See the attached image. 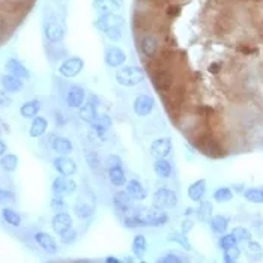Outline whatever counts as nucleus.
Segmentation results:
<instances>
[{
  "mask_svg": "<svg viewBox=\"0 0 263 263\" xmlns=\"http://www.w3.org/2000/svg\"><path fill=\"white\" fill-rule=\"evenodd\" d=\"M114 79H116V83L119 86L134 88V86H139L140 83L145 82L146 74H145L143 68H140L137 65H131V67L117 68V71L114 74Z\"/></svg>",
  "mask_w": 263,
  "mask_h": 263,
  "instance_id": "obj_1",
  "label": "nucleus"
},
{
  "mask_svg": "<svg viewBox=\"0 0 263 263\" xmlns=\"http://www.w3.org/2000/svg\"><path fill=\"white\" fill-rule=\"evenodd\" d=\"M177 205V194L172 188L161 186L152 194V208L157 209H173Z\"/></svg>",
  "mask_w": 263,
  "mask_h": 263,
  "instance_id": "obj_2",
  "label": "nucleus"
},
{
  "mask_svg": "<svg viewBox=\"0 0 263 263\" xmlns=\"http://www.w3.org/2000/svg\"><path fill=\"white\" fill-rule=\"evenodd\" d=\"M93 24L99 32L107 33L114 29H122L125 26V18L119 14H101Z\"/></svg>",
  "mask_w": 263,
  "mask_h": 263,
  "instance_id": "obj_3",
  "label": "nucleus"
},
{
  "mask_svg": "<svg viewBox=\"0 0 263 263\" xmlns=\"http://www.w3.org/2000/svg\"><path fill=\"white\" fill-rule=\"evenodd\" d=\"M139 51L145 59H154L160 51V39L157 35L146 33L139 39Z\"/></svg>",
  "mask_w": 263,
  "mask_h": 263,
  "instance_id": "obj_4",
  "label": "nucleus"
},
{
  "mask_svg": "<svg viewBox=\"0 0 263 263\" xmlns=\"http://www.w3.org/2000/svg\"><path fill=\"white\" fill-rule=\"evenodd\" d=\"M85 68V62L82 57L79 56H73V57H68L65 59L60 67H59V76L65 77V79H74L77 77Z\"/></svg>",
  "mask_w": 263,
  "mask_h": 263,
  "instance_id": "obj_5",
  "label": "nucleus"
},
{
  "mask_svg": "<svg viewBox=\"0 0 263 263\" xmlns=\"http://www.w3.org/2000/svg\"><path fill=\"white\" fill-rule=\"evenodd\" d=\"M77 189V182L74 179H71V176H62L59 175L54 177L53 183H51V191L54 195H70L73 192H76Z\"/></svg>",
  "mask_w": 263,
  "mask_h": 263,
  "instance_id": "obj_6",
  "label": "nucleus"
},
{
  "mask_svg": "<svg viewBox=\"0 0 263 263\" xmlns=\"http://www.w3.org/2000/svg\"><path fill=\"white\" fill-rule=\"evenodd\" d=\"M155 108V99L154 96L148 95V93H140L136 96L134 102H133V110L139 117H146L149 116Z\"/></svg>",
  "mask_w": 263,
  "mask_h": 263,
  "instance_id": "obj_7",
  "label": "nucleus"
},
{
  "mask_svg": "<svg viewBox=\"0 0 263 263\" xmlns=\"http://www.w3.org/2000/svg\"><path fill=\"white\" fill-rule=\"evenodd\" d=\"M173 149V142L170 137H160V139H155L152 143H151V148H149V154L152 158L158 160V158H166L169 157V154L172 152Z\"/></svg>",
  "mask_w": 263,
  "mask_h": 263,
  "instance_id": "obj_8",
  "label": "nucleus"
},
{
  "mask_svg": "<svg viewBox=\"0 0 263 263\" xmlns=\"http://www.w3.org/2000/svg\"><path fill=\"white\" fill-rule=\"evenodd\" d=\"M104 60L110 68H120L126 62V53L117 45H108L104 53Z\"/></svg>",
  "mask_w": 263,
  "mask_h": 263,
  "instance_id": "obj_9",
  "label": "nucleus"
},
{
  "mask_svg": "<svg viewBox=\"0 0 263 263\" xmlns=\"http://www.w3.org/2000/svg\"><path fill=\"white\" fill-rule=\"evenodd\" d=\"M110 128H111V117L107 114H98V117L90 123V133L98 140H107Z\"/></svg>",
  "mask_w": 263,
  "mask_h": 263,
  "instance_id": "obj_10",
  "label": "nucleus"
},
{
  "mask_svg": "<svg viewBox=\"0 0 263 263\" xmlns=\"http://www.w3.org/2000/svg\"><path fill=\"white\" fill-rule=\"evenodd\" d=\"M53 167L59 175L62 176H73L76 175L79 170L77 163L73 158H70V155H57L53 160Z\"/></svg>",
  "mask_w": 263,
  "mask_h": 263,
  "instance_id": "obj_11",
  "label": "nucleus"
},
{
  "mask_svg": "<svg viewBox=\"0 0 263 263\" xmlns=\"http://www.w3.org/2000/svg\"><path fill=\"white\" fill-rule=\"evenodd\" d=\"M152 83L154 88L158 92H164L169 90L173 85V74L169 68H160L158 71H155L152 74Z\"/></svg>",
  "mask_w": 263,
  "mask_h": 263,
  "instance_id": "obj_12",
  "label": "nucleus"
},
{
  "mask_svg": "<svg viewBox=\"0 0 263 263\" xmlns=\"http://www.w3.org/2000/svg\"><path fill=\"white\" fill-rule=\"evenodd\" d=\"M133 203H134V200L129 197V194L126 191H116L113 194V208L120 215H126L134 208Z\"/></svg>",
  "mask_w": 263,
  "mask_h": 263,
  "instance_id": "obj_13",
  "label": "nucleus"
},
{
  "mask_svg": "<svg viewBox=\"0 0 263 263\" xmlns=\"http://www.w3.org/2000/svg\"><path fill=\"white\" fill-rule=\"evenodd\" d=\"M65 101L70 108H80L86 101V90L80 85H73L67 92Z\"/></svg>",
  "mask_w": 263,
  "mask_h": 263,
  "instance_id": "obj_14",
  "label": "nucleus"
},
{
  "mask_svg": "<svg viewBox=\"0 0 263 263\" xmlns=\"http://www.w3.org/2000/svg\"><path fill=\"white\" fill-rule=\"evenodd\" d=\"M44 35L50 44H59L65 38V29L57 21H48L44 26Z\"/></svg>",
  "mask_w": 263,
  "mask_h": 263,
  "instance_id": "obj_15",
  "label": "nucleus"
},
{
  "mask_svg": "<svg viewBox=\"0 0 263 263\" xmlns=\"http://www.w3.org/2000/svg\"><path fill=\"white\" fill-rule=\"evenodd\" d=\"M35 242L47 254H50V256H54L59 251V245H57L56 239L50 233H47V232H38V233H35Z\"/></svg>",
  "mask_w": 263,
  "mask_h": 263,
  "instance_id": "obj_16",
  "label": "nucleus"
},
{
  "mask_svg": "<svg viewBox=\"0 0 263 263\" xmlns=\"http://www.w3.org/2000/svg\"><path fill=\"white\" fill-rule=\"evenodd\" d=\"M71 227H73V218L68 212H65V211L54 212V217L51 218V229L54 230V233L62 235L63 232H67Z\"/></svg>",
  "mask_w": 263,
  "mask_h": 263,
  "instance_id": "obj_17",
  "label": "nucleus"
},
{
  "mask_svg": "<svg viewBox=\"0 0 263 263\" xmlns=\"http://www.w3.org/2000/svg\"><path fill=\"white\" fill-rule=\"evenodd\" d=\"M125 191L134 202H143L148 197V189L142 185L139 179H129L125 185Z\"/></svg>",
  "mask_w": 263,
  "mask_h": 263,
  "instance_id": "obj_18",
  "label": "nucleus"
},
{
  "mask_svg": "<svg viewBox=\"0 0 263 263\" xmlns=\"http://www.w3.org/2000/svg\"><path fill=\"white\" fill-rule=\"evenodd\" d=\"M107 175H108L110 183H111L113 186L122 188V186H125L126 182H128L126 175H125V170H123V167H122V163L108 166V167H107Z\"/></svg>",
  "mask_w": 263,
  "mask_h": 263,
  "instance_id": "obj_19",
  "label": "nucleus"
},
{
  "mask_svg": "<svg viewBox=\"0 0 263 263\" xmlns=\"http://www.w3.org/2000/svg\"><path fill=\"white\" fill-rule=\"evenodd\" d=\"M51 149L57 154V155H71L74 152V145L70 139L62 137V136H54L51 139L50 143Z\"/></svg>",
  "mask_w": 263,
  "mask_h": 263,
  "instance_id": "obj_20",
  "label": "nucleus"
},
{
  "mask_svg": "<svg viewBox=\"0 0 263 263\" xmlns=\"http://www.w3.org/2000/svg\"><path fill=\"white\" fill-rule=\"evenodd\" d=\"M206 189H208V185H206V180L205 179H199L195 182H192L188 189H186V195L191 202H195V203H200L206 194Z\"/></svg>",
  "mask_w": 263,
  "mask_h": 263,
  "instance_id": "obj_21",
  "label": "nucleus"
},
{
  "mask_svg": "<svg viewBox=\"0 0 263 263\" xmlns=\"http://www.w3.org/2000/svg\"><path fill=\"white\" fill-rule=\"evenodd\" d=\"M5 70L8 74H12V76H17L23 80H29L30 79V71L18 60V59H8L6 60V65H5Z\"/></svg>",
  "mask_w": 263,
  "mask_h": 263,
  "instance_id": "obj_22",
  "label": "nucleus"
},
{
  "mask_svg": "<svg viewBox=\"0 0 263 263\" xmlns=\"http://www.w3.org/2000/svg\"><path fill=\"white\" fill-rule=\"evenodd\" d=\"M0 83H2V88L5 89L8 93H18V92H21L23 88H24L23 79H20L17 76H12V74L2 76Z\"/></svg>",
  "mask_w": 263,
  "mask_h": 263,
  "instance_id": "obj_23",
  "label": "nucleus"
},
{
  "mask_svg": "<svg viewBox=\"0 0 263 263\" xmlns=\"http://www.w3.org/2000/svg\"><path fill=\"white\" fill-rule=\"evenodd\" d=\"M92 6L99 14H116L120 9L119 0H93Z\"/></svg>",
  "mask_w": 263,
  "mask_h": 263,
  "instance_id": "obj_24",
  "label": "nucleus"
},
{
  "mask_svg": "<svg viewBox=\"0 0 263 263\" xmlns=\"http://www.w3.org/2000/svg\"><path fill=\"white\" fill-rule=\"evenodd\" d=\"M154 172L161 179H169L173 176L175 169H173V164L170 161H167L166 158H158L154 161Z\"/></svg>",
  "mask_w": 263,
  "mask_h": 263,
  "instance_id": "obj_25",
  "label": "nucleus"
},
{
  "mask_svg": "<svg viewBox=\"0 0 263 263\" xmlns=\"http://www.w3.org/2000/svg\"><path fill=\"white\" fill-rule=\"evenodd\" d=\"M41 108H42V104L39 99H30L20 107V114L24 119H33L39 114Z\"/></svg>",
  "mask_w": 263,
  "mask_h": 263,
  "instance_id": "obj_26",
  "label": "nucleus"
},
{
  "mask_svg": "<svg viewBox=\"0 0 263 263\" xmlns=\"http://www.w3.org/2000/svg\"><path fill=\"white\" fill-rule=\"evenodd\" d=\"M48 128V120L42 116H36L33 117L32 123H30V128H29V136L32 139H39L45 134Z\"/></svg>",
  "mask_w": 263,
  "mask_h": 263,
  "instance_id": "obj_27",
  "label": "nucleus"
},
{
  "mask_svg": "<svg viewBox=\"0 0 263 263\" xmlns=\"http://www.w3.org/2000/svg\"><path fill=\"white\" fill-rule=\"evenodd\" d=\"M209 226H211V230L212 233L215 235H224L229 229V218L223 214H217V215H212L211 221H209Z\"/></svg>",
  "mask_w": 263,
  "mask_h": 263,
  "instance_id": "obj_28",
  "label": "nucleus"
},
{
  "mask_svg": "<svg viewBox=\"0 0 263 263\" xmlns=\"http://www.w3.org/2000/svg\"><path fill=\"white\" fill-rule=\"evenodd\" d=\"M131 250H133L134 257L143 260V257L146 256V251H148V239H146V236L136 235L134 239H133V244H131Z\"/></svg>",
  "mask_w": 263,
  "mask_h": 263,
  "instance_id": "obj_29",
  "label": "nucleus"
},
{
  "mask_svg": "<svg viewBox=\"0 0 263 263\" xmlns=\"http://www.w3.org/2000/svg\"><path fill=\"white\" fill-rule=\"evenodd\" d=\"M98 110H96V105L92 102V101H86L82 107H80V110H79V116H80V119L83 120V122H86V123H92L96 117H98Z\"/></svg>",
  "mask_w": 263,
  "mask_h": 263,
  "instance_id": "obj_30",
  "label": "nucleus"
},
{
  "mask_svg": "<svg viewBox=\"0 0 263 263\" xmlns=\"http://www.w3.org/2000/svg\"><path fill=\"white\" fill-rule=\"evenodd\" d=\"M197 148L200 149V152L203 155H208V157H212V158H215L218 155V145L212 137H203L199 142Z\"/></svg>",
  "mask_w": 263,
  "mask_h": 263,
  "instance_id": "obj_31",
  "label": "nucleus"
},
{
  "mask_svg": "<svg viewBox=\"0 0 263 263\" xmlns=\"http://www.w3.org/2000/svg\"><path fill=\"white\" fill-rule=\"evenodd\" d=\"M212 215H214V206H212V203L208 202V200H202L200 205H199V208H197V211H195L197 220L200 223H209L211 218H212Z\"/></svg>",
  "mask_w": 263,
  "mask_h": 263,
  "instance_id": "obj_32",
  "label": "nucleus"
},
{
  "mask_svg": "<svg viewBox=\"0 0 263 263\" xmlns=\"http://www.w3.org/2000/svg\"><path fill=\"white\" fill-rule=\"evenodd\" d=\"M2 218L5 220L6 224L12 226V227H20L21 226V215L14 211L12 208H3L2 209Z\"/></svg>",
  "mask_w": 263,
  "mask_h": 263,
  "instance_id": "obj_33",
  "label": "nucleus"
},
{
  "mask_svg": "<svg viewBox=\"0 0 263 263\" xmlns=\"http://www.w3.org/2000/svg\"><path fill=\"white\" fill-rule=\"evenodd\" d=\"M0 167L8 172V173H12L17 170L18 167V157L15 154H5L0 157Z\"/></svg>",
  "mask_w": 263,
  "mask_h": 263,
  "instance_id": "obj_34",
  "label": "nucleus"
},
{
  "mask_svg": "<svg viewBox=\"0 0 263 263\" xmlns=\"http://www.w3.org/2000/svg\"><path fill=\"white\" fill-rule=\"evenodd\" d=\"M233 189L229 188V186H220L214 191L212 197L217 203H227L233 199Z\"/></svg>",
  "mask_w": 263,
  "mask_h": 263,
  "instance_id": "obj_35",
  "label": "nucleus"
},
{
  "mask_svg": "<svg viewBox=\"0 0 263 263\" xmlns=\"http://www.w3.org/2000/svg\"><path fill=\"white\" fill-rule=\"evenodd\" d=\"M74 214L80 220H88L93 215V206L86 203V202H77L76 206H74Z\"/></svg>",
  "mask_w": 263,
  "mask_h": 263,
  "instance_id": "obj_36",
  "label": "nucleus"
},
{
  "mask_svg": "<svg viewBox=\"0 0 263 263\" xmlns=\"http://www.w3.org/2000/svg\"><path fill=\"white\" fill-rule=\"evenodd\" d=\"M244 199L248 200L250 203H256V205H262L263 203V189L262 188H247L242 192Z\"/></svg>",
  "mask_w": 263,
  "mask_h": 263,
  "instance_id": "obj_37",
  "label": "nucleus"
},
{
  "mask_svg": "<svg viewBox=\"0 0 263 263\" xmlns=\"http://www.w3.org/2000/svg\"><path fill=\"white\" fill-rule=\"evenodd\" d=\"M157 262L160 263H182L188 262V259L185 256H182L180 253H176V251H167L164 253L163 256H160L157 259Z\"/></svg>",
  "mask_w": 263,
  "mask_h": 263,
  "instance_id": "obj_38",
  "label": "nucleus"
},
{
  "mask_svg": "<svg viewBox=\"0 0 263 263\" xmlns=\"http://www.w3.org/2000/svg\"><path fill=\"white\" fill-rule=\"evenodd\" d=\"M238 238L233 235V233H224V235H221V238H220V241H218V247L221 248V250H227V248H230V247H235V245H238Z\"/></svg>",
  "mask_w": 263,
  "mask_h": 263,
  "instance_id": "obj_39",
  "label": "nucleus"
},
{
  "mask_svg": "<svg viewBox=\"0 0 263 263\" xmlns=\"http://www.w3.org/2000/svg\"><path fill=\"white\" fill-rule=\"evenodd\" d=\"M241 257V250L238 248V245L230 247L227 250H223V260L226 263H235L239 260Z\"/></svg>",
  "mask_w": 263,
  "mask_h": 263,
  "instance_id": "obj_40",
  "label": "nucleus"
},
{
  "mask_svg": "<svg viewBox=\"0 0 263 263\" xmlns=\"http://www.w3.org/2000/svg\"><path fill=\"white\" fill-rule=\"evenodd\" d=\"M169 239L173 241V242H177L179 245H182V248H185V250H188V251L191 250V244H189V241H188V235L183 233L182 230L169 235Z\"/></svg>",
  "mask_w": 263,
  "mask_h": 263,
  "instance_id": "obj_41",
  "label": "nucleus"
},
{
  "mask_svg": "<svg viewBox=\"0 0 263 263\" xmlns=\"http://www.w3.org/2000/svg\"><path fill=\"white\" fill-rule=\"evenodd\" d=\"M60 236V242L63 244V245H71V244H74L76 241H77V238H79V233H77V230L76 229H68L67 232H63L62 235H59Z\"/></svg>",
  "mask_w": 263,
  "mask_h": 263,
  "instance_id": "obj_42",
  "label": "nucleus"
},
{
  "mask_svg": "<svg viewBox=\"0 0 263 263\" xmlns=\"http://www.w3.org/2000/svg\"><path fill=\"white\" fill-rule=\"evenodd\" d=\"M245 248H247V251H248L250 254H254L256 257H262L263 254L262 245H260L257 241H253V238L248 239V241L245 242Z\"/></svg>",
  "mask_w": 263,
  "mask_h": 263,
  "instance_id": "obj_43",
  "label": "nucleus"
},
{
  "mask_svg": "<svg viewBox=\"0 0 263 263\" xmlns=\"http://www.w3.org/2000/svg\"><path fill=\"white\" fill-rule=\"evenodd\" d=\"M86 161H88L89 167L92 169V170H99L101 169V158H99V155L96 154V152H93V151H89L86 152Z\"/></svg>",
  "mask_w": 263,
  "mask_h": 263,
  "instance_id": "obj_44",
  "label": "nucleus"
},
{
  "mask_svg": "<svg viewBox=\"0 0 263 263\" xmlns=\"http://www.w3.org/2000/svg\"><path fill=\"white\" fill-rule=\"evenodd\" d=\"M14 203H15V194L6 188H0V205L8 206V205H14Z\"/></svg>",
  "mask_w": 263,
  "mask_h": 263,
  "instance_id": "obj_45",
  "label": "nucleus"
},
{
  "mask_svg": "<svg viewBox=\"0 0 263 263\" xmlns=\"http://www.w3.org/2000/svg\"><path fill=\"white\" fill-rule=\"evenodd\" d=\"M232 233L238 238L239 242H247L248 239H251V230H248L247 227H235Z\"/></svg>",
  "mask_w": 263,
  "mask_h": 263,
  "instance_id": "obj_46",
  "label": "nucleus"
},
{
  "mask_svg": "<svg viewBox=\"0 0 263 263\" xmlns=\"http://www.w3.org/2000/svg\"><path fill=\"white\" fill-rule=\"evenodd\" d=\"M50 208H51V211H54V212L65 211V208H67V202L63 200L62 195H54V197L51 199V202H50Z\"/></svg>",
  "mask_w": 263,
  "mask_h": 263,
  "instance_id": "obj_47",
  "label": "nucleus"
},
{
  "mask_svg": "<svg viewBox=\"0 0 263 263\" xmlns=\"http://www.w3.org/2000/svg\"><path fill=\"white\" fill-rule=\"evenodd\" d=\"M194 227V220L192 218H189V217H186L185 220H182V226H180V230L183 232V233H189V230Z\"/></svg>",
  "mask_w": 263,
  "mask_h": 263,
  "instance_id": "obj_48",
  "label": "nucleus"
},
{
  "mask_svg": "<svg viewBox=\"0 0 263 263\" xmlns=\"http://www.w3.org/2000/svg\"><path fill=\"white\" fill-rule=\"evenodd\" d=\"M105 35H107V38H108L110 41H119V39H122V29L110 30V32H107Z\"/></svg>",
  "mask_w": 263,
  "mask_h": 263,
  "instance_id": "obj_49",
  "label": "nucleus"
},
{
  "mask_svg": "<svg viewBox=\"0 0 263 263\" xmlns=\"http://www.w3.org/2000/svg\"><path fill=\"white\" fill-rule=\"evenodd\" d=\"M12 101H11V98H9V95H8V92L3 89V90H0V107H6V105H9Z\"/></svg>",
  "mask_w": 263,
  "mask_h": 263,
  "instance_id": "obj_50",
  "label": "nucleus"
},
{
  "mask_svg": "<svg viewBox=\"0 0 263 263\" xmlns=\"http://www.w3.org/2000/svg\"><path fill=\"white\" fill-rule=\"evenodd\" d=\"M253 230H254L259 236H263V220H256V221H253Z\"/></svg>",
  "mask_w": 263,
  "mask_h": 263,
  "instance_id": "obj_51",
  "label": "nucleus"
},
{
  "mask_svg": "<svg viewBox=\"0 0 263 263\" xmlns=\"http://www.w3.org/2000/svg\"><path fill=\"white\" fill-rule=\"evenodd\" d=\"M104 260H105L107 263H120L122 262L120 259H117V257H114V256H108V257H105Z\"/></svg>",
  "mask_w": 263,
  "mask_h": 263,
  "instance_id": "obj_52",
  "label": "nucleus"
},
{
  "mask_svg": "<svg viewBox=\"0 0 263 263\" xmlns=\"http://www.w3.org/2000/svg\"><path fill=\"white\" fill-rule=\"evenodd\" d=\"M5 30H6V23L0 18V39H2L3 35H5Z\"/></svg>",
  "mask_w": 263,
  "mask_h": 263,
  "instance_id": "obj_53",
  "label": "nucleus"
},
{
  "mask_svg": "<svg viewBox=\"0 0 263 263\" xmlns=\"http://www.w3.org/2000/svg\"><path fill=\"white\" fill-rule=\"evenodd\" d=\"M6 148H8V146H6V143H5L3 140H0V157L6 154Z\"/></svg>",
  "mask_w": 263,
  "mask_h": 263,
  "instance_id": "obj_54",
  "label": "nucleus"
},
{
  "mask_svg": "<svg viewBox=\"0 0 263 263\" xmlns=\"http://www.w3.org/2000/svg\"><path fill=\"white\" fill-rule=\"evenodd\" d=\"M233 189H236V191H241V192H244V185H233Z\"/></svg>",
  "mask_w": 263,
  "mask_h": 263,
  "instance_id": "obj_55",
  "label": "nucleus"
},
{
  "mask_svg": "<svg viewBox=\"0 0 263 263\" xmlns=\"http://www.w3.org/2000/svg\"><path fill=\"white\" fill-rule=\"evenodd\" d=\"M191 214H192V209H191V208H189V209H186V212H185V215H186V217H189Z\"/></svg>",
  "mask_w": 263,
  "mask_h": 263,
  "instance_id": "obj_56",
  "label": "nucleus"
}]
</instances>
